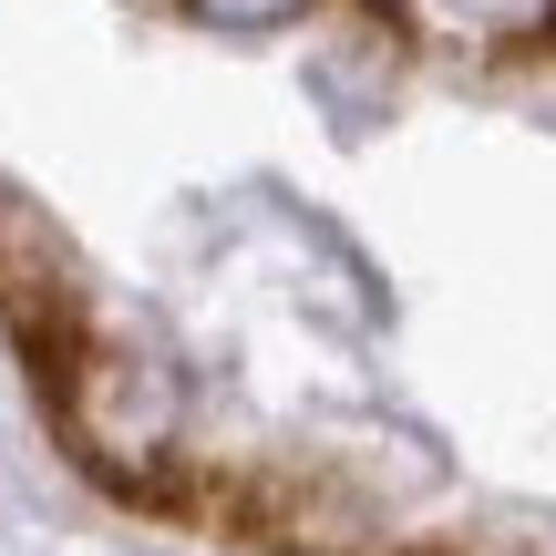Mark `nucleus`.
<instances>
[{"mask_svg": "<svg viewBox=\"0 0 556 556\" xmlns=\"http://www.w3.org/2000/svg\"><path fill=\"white\" fill-rule=\"evenodd\" d=\"M197 11L217 21V31H268V21H299L309 0H197Z\"/></svg>", "mask_w": 556, "mask_h": 556, "instance_id": "obj_2", "label": "nucleus"}, {"mask_svg": "<svg viewBox=\"0 0 556 556\" xmlns=\"http://www.w3.org/2000/svg\"><path fill=\"white\" fill-rule=\"evenodd\" d=\"M422 556H464V546H422Z\"/></svg>", "mask_w": 556, "mask_h": 556, "instance_id": "obj_3", "label": "nucleus"}, {"mask_svg": "<svg viewBox=\"0 0 556 556\" xmlns=\"http://www.w3.org/2000/svg\"><path fill=\"white\" fill-rule=\"evenodd\" d=\"M62 422H73V443L93 464L144 475L155 443H165V422H176V392H165L155 371H135V361H83V371L62 381Z\"/></svg>", "mask_w": 556, "mask_h": 556, "instance_id": "obj_1", "label": "nucleus"}]
</instances>
